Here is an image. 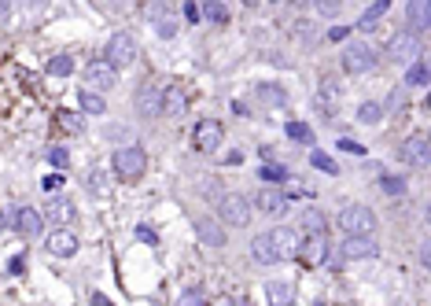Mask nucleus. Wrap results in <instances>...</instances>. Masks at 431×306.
<instances>
[{"label": "nucleus", "mask_w": 431, "mask_h": 306, "mask_svg": "<svg viewBox=\"0 0 431 306\" xmlns=\"http://www.w3.org/2000/svg\"><path fill=\"white\" fill-rule=\"evenodd\" d=\"M111 167H114V177H122V181H140L144 170H148V155H144L140 144H126L111 155Z\"/></svg>", "instance_id": "1"}, {"label": "nucleus", "mask_w": 431, "mask_h": 306, "mask_svg": "<svg viewBox=\"0 0 431 306\" xmlns=\"http://www.w3.org/2000/svg\"><path fill=\"white\" fill-rule=\"evenodd\" d=\"M269 240V251H273V262H287V259H298V247H303V233L295 225H277L266 233Z\"/></svg>", "instance_id": "2"}, {"label": "nucleus", "mask_w": 431, "mask_h": 306, "mask_svg": "<svg viewBox=\"0 0 431 306\" xmlns=\"http://www.w3.org/2000/svg\"><path fill=\"white\" fill-rule=\"evenodd\" d=\"M339 229H343L347 236H372L376 233V214L369 207H361V203H350V207L339 211Z\"/></svg>", "instance_id": "3"}, {"label": "nucleus", "mask_w": 431, "mask_h": 306, "mask_svg": "<svg viewBox=\"0 0 431 306\" xmlns=\"http://www.w3.org/2000/svg\"><path fill=\"white\" fill-rule=\"evenodd\" d=\"M384 56L391 63H413V59H421V37H416L413 30H395L391 33V41L384 45Z\"/></svg>", "instance_id": "4"}, {"label": "nucleus", "mask_w": 431, "mask_h": 306, "mask_svg": "<svg viewBox=\"0 0 431 306\" xmlns=\"http://www.w3.org/2000/svg\"><path fill=\"white\" fill-rule=\"evenodd\" d=\"M103 63H107L111 70H122V67H133V59H137V41H133V33H111V41L107 48H103Z\"/></svg>", "instance_id": "5"}, {"label": "nucleus", "mask_w": 431, "mask_h": 306, "mask_svg": "<svg viewBox=\"0 0 431 306\" xmlns=\"http://www.w3.org/2000/svg\"><path fill=\"white\" fill-rule=\"evenodd\" d=\"M376 48L372 45H365V41H350L347 48H343V70L347 74H369L372 67H376Z\"/></svg>", "instance_id": "6"}, {"label": "nucleus", "mask_w": 431, "mask_h": 306, "mask_svg": "<svg viewBox=\"0 0 431 306\" xmlns=\"http://www.w3.org/2000/svg\"><path fill=\"white\" fill-rule=\"evenodd\" d=\"M218 207H221V222H229L232 229H243L247 222H251V203H247L240 192L218 196Z\"/></svg>", "instance_id": "7"}, {"label": "nucleus", "mask_w": 431, "mask_h": 306, "mask_svg": "<svg viewBox=\"0 0 431 306\" xmlns=\"http://www.w3.org/2000/svg\"><path fill=\"white\" fill-rule=\"evenodd\" d=\"M162 93H166V85L159 78H151V82L140 85V93H137L140 118H159V114H162Z\"/></svg>", "instance_id": "8"}, {"label": "nucleus", "mask_w": 431, "mask_h": 306, "mask_svg": "<svg viewBox=\"0 0 431 306\" xmlns=\"http://www.w3.org/2000/svg\"><path fill=\"white\" fill-rule=\"evenodd\" d=\"M221 140H225V130H221L218 118H203L192 133V144H195V151H203V155H214L221 148Z\"/></svg>", "instance_id": "9"}, {"label": "nucleus", "mask_w": 431, "mask_h": 306, "mask_svg": "<svg viewBox=\"0 0 431 306\" xmlns=\"http://www.w3.org/2000/svg\"><path fill=\"white\" fill-rule=\"evenodd\" d=\"M85 82H89V89H93V93L103 96L107 89L119 85V70H111L103 59H96V63H89V67H85Z\"/></svg>", "instance_id": "10"}, {"label": "nucleus", "mask_w": 431, "mask_h": 306, "mask_svg": "<svg viewBox=\"0 0 431 306\" xmlns=\"http://www.w3.org/2000/svg\"><path fill=\"white\" fill-rule=\"evenodd\" d=\"M255 207L262 214H269V218H280V214H287V207H292V199H287L280 188H258Z\"/></svg>", "instance_id": "11"}, {"label": "nucleus", "mask_w": 431, "mask_h": 306, "mask_svg": "<svg viewBox=\"0 0 431 306\" xmlns=\"http://www.w3.org/2000/svg\"><path fill=\"white\" fill-rule=\"evenodd\" d=\"M11 225H15L19 236H41L45 218L33 207H15V211H11Z\"/></svg>", "instance_id": "12"}, {"label": "nucleus", "mask_w": 431, "mask_h": 306, "mask_svg": "<svg viewBox=\"0 0 431 306\" xmlns=\"http://www.w3.org/2000/svg\"><path fill=\"white\" fill-rule=\"evenodd\" d=\"M339 254H343V262L347 259H376V254H380V244H376L372 236H347Z\"/></svg>", "instance_id": "13"}, {"label": "nucleus", "mask_w": 431, "mask_h": 306, "mask_svg": "<svg viewBox=\"0 0 431 306\" xmlns=\"http://www.w3.org/2000/svg\"><path fill=\"white\" fill-rule=\"evenodd\" d=\"M148 19L155 22V33H159L162 41H174L177 37V19H174V11H169V4H151Z\"/></svg>", "instance_id": "14"}, {"label": "nucleus", "mask_w": 431, "mask_h": 306, "mask_svg": "<svg viewBox=\"0 0 431 306\" xmlns=\"http://www.w3.org/2000/svg\"><path fill=\"white\" fill-rule=\"evenodd\" d=\"M195 236H199V244H206V247H221L225 244V225H221L218 218L199 214V218H195Z\"/></svg>", "instance_id": "15"}, {"label": "nucleus", "mask_w": 431, "mask_h": 306, "mask_svg": "<svg viewBox=\"0 0 431 306\" xmlns=\"http://www.w3.org/2000/svg\"><path fill=\"white\" fill-rule=\"evenodd\" d=\"M45 247H48V254H56V259H70V254H77V236L70 229H52Z\"/></svg>", "instance_id": "16"}, {"label": "nucleus", "mask_w": 431, "mask_h": 306, "mask_svg": "<svg viewBox=\"0 0 431 306\" xmlns=\"http://www.w3.org/2000/svg\"><path fill=\"white\" fill-rule=\"evenodd\" d=\"M406 19H409L406 30H413L416 37H421L424 30H431V0H409Z\"/></svg>", "instance_id": "17"}, {"label": "nucleus", "mask_w": 431, "mask_h": 306, "mask_svg": "<svg viewBox=\"0 0 431 306\" xmlns=\"http://www.w3.org/2000/svg\"><path fill=\"white\" fill-rule=\"evenodd\" d=\"M298 259H303L306 266H324V259H328V240H324V236L303 240V247H298Z\"/></svg>", "instance_id": "18"}, {"label": "nucleus", "mask_w": 431, "mask_h": 306, "mask_svg": "<svg viewBox=\"0 0 431 306\" xmlns=\"http://www.w3.org/2000/svg\"><path fill=\"white\" fill-rule=\"evenodd\" d=\"M406 162H413V167H428V137L424 133H413L406 144H402V151H398Z\"/></svg>", "instance_id": "19"}, {"label": "nucleus", "mask_w": 431, "mask_h": 306, "mask_svg": "<svg viewBox=\"0 0 431 306\" xmlns=\"http://www.w3.org/2000/svg\"><path fill=\"white\" fill-rule=\"evenodd\" d=\"M185 111H188V96H185V89L166 85V93H162V114H169V118H181Z\"/></svg>", "instance_id": "20"}, {"label": "nucleus", "mask_w": 431, "mask_h": 306, "mask_svg": "<svg viewBox=\"0 0 431 306\" xmlns=\"http://www.w3.org/2000/svg\"><path fill=\"white\" fill-rule=\"evenodd\" d=\"M324 225H328V222H324V214L317 207H306L295 229L303 233V240H310V236H324Z\"/></svg>", "instance_id": "21"}, {"label": "nucleus", "mask_w": 431, "mask_h": 306, "mask_svg": "<svg viewBox=\"0 0 431 306\" xmlns=\"http://www.w3.org/2000/svg\"><path fill=\"white\" fill-rule=\"evenodd\" d=\"M266 303L269 306H292L295 303V284H287V280H269L266 284Z\"/></svg>", "instance_id": "22"}, {"label": "nucleus", "mask_w": 431, "mask_h": 306, "mask_svg": "<svg viewBox=\"0 0 431 306\" xmlns=\"http://www.w3.org/2000/svg\"><path fill=\"white\" fill-rule=\"evenodd\" d=\"M77 107H82V114H107V100L93 89H77Z\"/></svg>", "instance_id": "23"}, {"label": "nucleus", "mask_w": 431, "mask_h": 306, "mask_svg": "<svg viewBox=\"0 0 431 306\" xmlns=\"http://www.w3.org/2000/svg\"><path fill=\"white\" fill-rule=\"evenodd\" d=\"M387 11H391V4H387V0H376V4H369V8L361 11V19H358V26H354V30L369 33V30L376 26V22H380V19L387 15Z\"/></svg>", "instance_id": "24"}, {"label": "nucleus", "mask_w": 431, "mask_h": 306, "mask_svg": "<svg viewBox=\"0 0 431 306\" xmlns=\"http://www.w3.org/2000/svg\"><path fill=\"white\" fill-rule=\"evenodd\" d=\"M48 218L56 222V225L74 222V203H70V199H63V196H52V203H48Z\"/></svg>", "instance_id": "25"}, {"label": "nucleus", "mask_w": 431, "mask_h": 306, "mask_svg": "<svg viewBox=\"0 0 431 306\" xmlns=\"http://www.w3.org/2000/svg\"><path fill=\"white\" fill-rule=\"evenodd\" d=\"M406 89H424L428 85V63L424 59H413L409 70H406V82H402Z\"/></svg>", "instance_id": "26"}, {"label": "nucleus", "mask_w": 431, "mask_h": 306, "mask_svg": "<svg viewBox=\"0 0 431 306\" xmlns=\"http://www.w3.org/2000/svg\"><path fill=\"white\" fill-rule=\"evenodd\" d=\"M258 96H262V104H269V107L287 104V93H284L280 85H273V82H262V85H258Z\"/></svg>", "instance_id": "27"}, {"label": "nucleus", "mask_w": 431, "mask_h": 306, "mask_svg": "<svg viewBox=\"0 0 431 306\" xmlns=\"http://www.w3.org/2000/svg\"><path fill=\"white\" fill-rule=\"evenodd\" d=\"M199 15H206L211 22H218V26H229V8L221 4V0H206V4L199 8Z\"/></svg>", "instance_id": "28"}, {"label": "nucleus", "mask_w": 431, "mask_h": 306, "mask_svg": "<svg viewBox=\"0 0 431 306\" xmlns=\"http://www.w3.org/2000/svg\"><path fill=\"white\" fill-rule=\"evenodd\" d=\"M251 259H255L258 266H273V251H269V240H266V233L251 240Z\"/></svg>", "instance_id": "29"}, {"label": "nucleus", "mask_w": 431, "mask_h": 306, "mask_svg": "<svg viewBox=\"0 0 431 306\" xmlns=\"http://www.w3.org/2000/svg\"><path fill=\"white\" fill-rule=\"evenodd\" d=\"M89 188H93V192L96 196H103V199H107L111 196V177H107V170H93V174H89Z\"/></svg>", "instance_id": "30"}, {"label": "nucleus", "mask_w": 431, "mask_h": 306, "mask_svg": "<svg viewBox=\"0 0 431 306\" xmlns=\"http://www.w3.org/2000/svg\"><path fill=\"white\" fill-rule=\"evenodd\" d=\"M384 118V107L376 104V100H365V104L358 107V122H365V125H376Z\"/></svg>", "instance_id": "31"}, {"label": "nucleus", "mask_w": 431, "mask_h": 306, "mask_svg": "<svg viewBox=\"0 0 431 306\" xmlns=\"http://www.w3.org/2000/svg\"><path fill=\"white\" fill-rule=\"evenodd\" d=\"M48 74H52V78H67V74H74V59H70V56L48 59Z\"/></svg>", "instance_id": "32"}, {"label": "nucleus", "mask_w": 431, "mask_h": 306, "mask_svg": "<svg viewBox=\"0 0 431 306\" xmlns=\"http://www.w3.org/2000/svg\"><path fill=\"white\" fill-rule=\"evenodd\" d=\"M406 96H409V89H406V85H395V89H391V96H387V104H380V107H384V114H387V111H391V114L402 111V104H406Z\"/></svg>", "instance_id": "33"}, {"label": "nucleus", "mask_w": 431, "mask_h": 306, "mask_svg": "<svg viewBox=\"0 0 431 306\" xmlns=\"http://www.w3.org/2000/svg\"><path fill=\"white\" fill-rule=\"evenodd\" d=\"M59 125L67 133H82L85 130V118H82V114H74V111H59Z\"/></svg>", "instance_id": "34"}, {"label": "nucleus", "mask_w": 431, "mask_h": 306, "mask_svg": "<svg viewBox=\"0 0 431 306\" xmlns=\"http://www.w3.org/2000/svg\"><path fill=\"white\" fill-rule=\"evenodd\" d=\"M335 96H339V78H335V74H324V78H321V100H328V104H332Z\"/></svg>", "instance_id": "35"}, {"label": "nucleus", "mask_w": 431, "mask_h": 306, "mask_svg": "<svg viewBox=\"0 0 431 306\" xmlns=\"http://www.w3.org/2000/svg\"><path fill=\"white\" fill-rule=\"evenodd\" d=\"M310 162H313L317 170H324V174H335V159L324 155V151H310Z\"/></svg>", "instance_id": "36"}, {"label": "nucleus", "mask_w": 431, "mask_h": 306, "mask_svg": "<svg viewBox=\"0 0 431 306\" xmlns=\"http://www.w3.org/2000/svg\"><path fill=\"white\" fill-rule=\"evenodd\" d=\"M258 177H266L269 185H280L284 177H292V174H287L284 167H273V162H269V167H262V170H258Z\"/></svg>", "instance_id": "37"}, {"label": "nucleus", "mask_w": 431, "mask_h": 306, "mask_svg": "<svg viewBox=\"0 0 431 306\" xmlns=\"http://www.w3.org/2000/svg\"><path fill=\"white\" fill-rule=\"evenodd\" d=\"M380 185H384V192H391V196H402V192H406V177H395V174H387Z\"/></svg>", "instance_id": "38"}, {"label": "nucleus", "mask_w": 431, "mask_h": 306, "mask_svg": "<svg viewBox=\"0 0 431 306\" xmlns=\"http://www.w3.org/2000/svg\"><path fill=\"white\" fill-rule=\"evenodd\" d=\"M48 162H52L56 170L70 167V151H67V148H48Z\"/></svg>", "instance_id": "39"}, {"label": "nucleus", "mask_w": 431, "mask_h": 306, "mask_svg": "<svg viewBox=\"0 0 431 306\" xmlns=\"http://www.w3.org/2000/svg\"><path fill=\"white\" fill-rule=\"evenodd\" d=\"M287 137H292V140H313L306 122H287Z\"/></svg>", "instance_id": "40"}, {"label": "nucleus", "mask_w": 431, "mask_h": 306, "mask_svg": "<svg viewBox=\"0 0 431 306\" xmlns=\"http://www.w3.org/2000/svg\"><path fill=\"white\" fill-rule=\"evenodd\" d=\"M137 236H140L148 247H159V236H155V229H151V225H137Z\"/></svg>", "instance_id": "41"}, {"label": "nucleus", "mask_w": 431, "mask_h": 306, "mask_svg": "<svg viewBox=\"0 0 431 306\" xmlns=\"http://www.w3.org/2000/svg\"><path fill=\"white\" fill-rule=\"evenodd\" d=\"M317 15L335 19V15H339V0H321V4H317Z\"/></svg>", "instance_id": "42"}, {"label": "nucleus", "mask_w": 431, "mask_h": 306, "mask_svg": "<svg viewBox=\"0 0 431 306\" xmlns=\"http://www.w3.org/2000/svg\"><path fill=\"white\" fill-rule=\"evenodd\" d=\"M8 273H11V277L26 273V254H11V262H8Z\"/></svg>", "instance_id": "43"}, {"label": "nucleus", "mask_w": 431, "mask_h": 306, "mask_svg": "<svg viewBox=\"0 0 431 306\" xmlns=\"http://www.w3.org/2000/svg\"><path fill=\"white\" fill-rule=\"evenodd\" d=\"M199 303H203V291L199 288H188L185 299H181V306H199Z\"/></svg>", "instance_id": "44"}, {"label": "nucleus", "mask_w": 431, "mask_h": 306, "mask_svg": "<svg viewBox=\"0 0 431 306\" xmlns=\"http://www.w3.org/2000/svg\"><path fill=\"white\" fill-rule=\"evenodd\" d=\"M339 148H343V151H350V155H365V148L358 144V140H350V137H343V140H339Z\"/></svg>", "instance_id": "45"}, {"label": "nucleus", "mask_w": 431, "mask_h": 306, "mask_svg": "<svg viewBox=\"0 0 431 306\" xmlns=\"http://www.w3.org/2000/svg\"><path fill=\"white\" fill-rule=\"evenodd\" d=\"M347 33H350V26H332L328 30V41H347Z\"/></svg>", "instance_id": "46"}, {"label": "nucleus", "mask_w": 431, "mask_h": 306, "mask_svg": "<svg viewBox=\"0 0 431 306\" xmlns=\"http://www.w3.org/2000/svg\"><path fill=\"white\" fill-rule=\"evenodd\" d=\"M185 19L188 22H199V4H192V0H188V4H185Z\"/></svg>", "instance_id": "47"}, {"label": "nucleus", "mask_w": 431, "mask_h": 306, "mask_svg": "<svg viewBox=\"0 0 431 306\" xmlns=\"http://www.w3.org/2000/svg\"><path fill=\"white\" fill-rule=\"evenodd\" d=\"M59 185H63V177H59V174H48V177H45V188H48V192H56Z\"/></svg>", "instance_id": "48"}, {"label": "nucleus", "mask_w": 431, "mask_h": 306, "mask_svg": "<svg viewBox=\"0 0 431 306\" xmlns=\"http://www.w3.org/2000/svg\"><path fill=\"white\" fill-rule=\"evenodd\" d=\"M324 262H328L332 270H343V254H328V259H324Z\"/></svg>", "instance_id": "49"}, {"label": "nucleus", "mask_w": 431, "mask_h": 306, "mask_svg": "<svg viewBox=\"0 0 431 306\" xmlns=\"http://www.w3.org/2000/svg\"><path fill=\"white\" fill-rule=\"evenodd\" d=\"M8 15H11V8L4 4V0H0V19H8Z\"/></svg>", "instance_id": "50"}, {"label": "nucleus", "mask_w": 431, "mask_h": 306, "mask_svg": "<svg viewBox=\"0 0 431 306\" xmlns=\"http://www.w3.org/2000/svg\"><path fill=\"white\" fill-rule=\"evenodd\" d=\"M313 306H328V303H313Z\"/></svg>", "instance_id": "51"}, {"label": "nucleus", "mask_w": 431, "mask_h": 306, "mask_svg": "<svg viewBox=\"0 0 431 306\" xmlns=\"http://www.w3.org/2000/svg\"><path fill=\"white\" fill-rule=\"evenodd\" d=\"M0 229H4V218H0Z\"/></svg>", "instance_id": "52"}, {"label": "nucleus", "mask_w": 431, "mask_h": 306, "mask_svg": "<svg viewBox=\"0 0 431 306\" xmlns=\"http://www.w3.org/2000/svg\"><path fill=\"white\" fill-rule=\"evenodd\" d=\"M199 306H211V303H199Z\"/></svg>", "instance_id": "53"}]
</instances>
